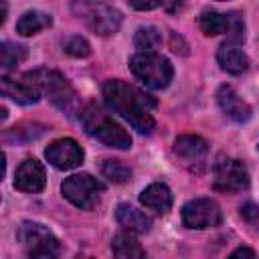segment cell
<instances>
[{
    "label": "cell",
    "instance_id": "3",
    "mask_svg": "<svg viewBox=\"0 0 259 259\" xmlns=\"http://www.w3.org/2000/svg\"><path fill=\"white\" fill-rule=\"evenodd\" d=\"M130 69L138 81L150 89H164L172 81V65L158 53H138L130 59Z\"/></svg>",
    "mask_w": 259,
    "mask_h": 259
},
{
    "label": "cell",
    "instance_id": "16",
    "mask_svg": "<svg viewBox=\"0 0 259 259\" xmlns=\"http://www.w3.org/2000/svg\"><path fill=\"white\" fill-rule=\"evenodd\" d=\"M217 61L221 65L223 71L231 73V75H241L249 69V59L247 55L233 42H225L219 51H217Z\"/></svg>",
    "mask_w": 259,
    "mask_h": 259
},
{
    "label": "cell",
    "instance_id": "24",
    "mask_svg": "<svg viewBox=\"0 0 259 259\" xmlns=\"http://www.w3.org/2000/svg\"><path fill=\"white\" fill-rule=\"evenodd\" d=\"M63 49H65V53H67V55H71V57H77V59L89 57V53H91V47H89V42H87L83 36H79V34H73V36H69V38L63 42Z\"/></svg>",
    "mask_w": 259,
    "mask_h": 259
},
{
    "label": "cell",
    "instance_id": "9",
    "mask_svg": "<svg viewBox=\"0 0 259 259\" xmlns=\"http://www.w3.org/2000/svg\"><path fill=\"white\" fill-rule=\"evenodd\" d=\"M182 223L196 231L214 229L223 223V210L210 198H192L182 206Z\"/></svg>",
    "mask_w": 259,
    "mask_h": 259
},
{
    "label": "cell",
    "instance_id": "12",
    "mask_svg": "<svg viewBox=\"0 0 259 259\" xmlns=\"http://www.w3.org/2000/svg\"><path fill=\"white\" fill-rule=\"evenodd\" d=\"M45 156H47L49 164L55 166L57 170H73V168H77L83 162V150L71 138L55 140L45 150Z\"/></svg>",
    "mask_w": 259,
    "mask_h": 259
},
{
    "label": "cell",
    "instance_id": "18",
    "mask_svg": "<svg viewBox=\"0 0 259 259\" xmlns=\"http://www.w3.org/2000/svg\"><path fill=\"white\" fill-rule=\"evenodd\" d=\"M115 219H117L119 227H123L125 231H132V233H146L152 225L150 217H146L142 210H138L136 206H130V204H119L115 210Z\"/></svg>",
    "mask_w": 259,
    "mask_h": 259
},
{
    "label": "cell",
    "instance_id": "1",
    "mask_svg": "<svg viewBox=\"0 0 259 259\" xmlns=\"http://www.w3.org/2000/svg\"><path fill=\"white\" fill-rule=\"evenodd\" d=\"M101 93H103L105 105L113 113H117L119 117L130 121V125L134 130H138L140 134H150L154 130L152 111L156 109V99L152 95H148L146 91H142L125 81H119V79L107 81L103 85Z\"/></svg>",
    "mask_w": 259,
    "mask_h": 259
},
{
    "label": "cell",
    "instance_id": "7",
    "mask_svg": "<svg viewBox=\"0 0 259 259\" xmlns=\"http://www.w3.org/2000/svg\"><path fill=\"white\" fill-rule=\"evenodd\" d=\"M212 184L217 190L227 194L243 192L249 186V172L243 162L229 156H219L212 166Z\"/></svg>",
    "mask_w": 259,
    "mask_h": 259
},
{
    "label": "cell",
    "instance_id": "14",
    "mask_svg": "<svg viewBox=\"0 0 259 259\" xmlns=\"http://www.w3.org/2000/svg\"><path fill=\"white\" fill-rule=\"evenodd\" d=\"M217 101H219V107L223 109V113L227 117H231L233 121L237 123H245L251 119V107L237 95V91L229 85H223L219 91H217Z\"/></svg>",
    "mask_w": 259,
    "mask_h": 259
},
{
    "label": "cell",
    "instance_id": "15",
    "mask_svg": "<svg viewBox=\"0 0 259 259\" xmlns=\"http://www.w3.org/2000/svg\"><path fill=\"white\" fill-rule=\"evenodd\" d=\"M140 202H142L146 208L164 214V212H168L170 206H172V192H170V188H168L164 182H152L150 186H146V188L142 190Z\"/></svg>",
    "mask_w": 259,
    "mask_h": 259
},
{
    "label": "cell",
    "instance_id": "6",
    "mask_svg": "<svg viewBox=\"0 0 259 259\" xmlns=\"http://www.w3.org/2000/svg\"><path fill=\"white\" fill-rule=\"evenodd\" d=\"M61 192L73 206L81 210H91L97 204L99 194L103 192V184L91 174H73L63 182Z\"/></svg>",
    "mask_w": 259,
    "mask_h": 259
},
{
    "label": "cell",
    "instance_id": "2",
    "mask_svg": "<svg viewBox=\"0 0 259 259\" xmlns=\"http://www.w3.org/2000/svg\"><path fill=\"white\" fill-rule=\"evenodd\" d=\"M79 119H81L85 132L91 138L99 140L101 144H105L109 148H117V150H127L132 146L130 134L109 113H105L99 105L87 103L79 111Z\"/></svg>",
    "mask_w": 259,
    "mask_h": 259
},
{
    "label": "cell",
    "instance_id": "20",
    "mask_svg": "<svg viewBox=\"0 0 259 259\" xmlns=\"http://www.w3.org/2000/svg\"><path fill=\"white\" fill-rule=\"evenodd\" d=\"M51 22H53L51 14L40 12V10H28V12H24V14L18 18V22H16V32L22 34V36H32V34H36V32L49 28Z\"/></svg>",
    "mask_w": 259,
    "mask_h": 259
},
{
    "label": "cell",
    "instance_id": "17",
    "mask_svg": "<svg viewBox=\"0 0 259 259\" xmlns=\"http://www.w3.org/2000/svg\"><path fill=\"white\" fill-rule=\"evenodd\" d=\"M208 150V144L206 140H202L200 136H192V134H184V136H178L176 142H174V152L178 158H182L184 162H200L204 158Z\"/></svg>",
    "mask_w": 259,
    "mask_h": 259
},
{
    "label": "cell",
    "instance_id": "11",
    "mask_svg": "<svg viewBox=\"0 0 259 259\" xmlns=\"http://www.w3.org/2000/svg\"><path fill=\"white\" fill-rule=\"evenodd\" d=\"M45 93L65 113H75L77 109V93L71 83L59 71H45Z\"/></svg>",
    "mask_w": 259,
    "mask_h": 259
},
{
    "label": "cell",
    "instance_id": "8",
    "mask_svg": "<svg viewBox=\"0 0 259 259\" xmlns=\"http://www.w3.org/2000/svg\"><path fill=\"white\" fill-rule=\"evenodd\" d=\"M0 87H2V93L12 101L20 105H32L40 99L45 91V71H30V73H24L20 79L2 77Z\"/></svg>",
    "mask_w": 259,
    "mask_h": 259
},
{
    "label": "cell",
    "instance_id": "22",
    "mask_svg": "<svg viewBox=\"0 0 259 259\" xmlns=\"http://www.w3.org/2000/svg\"><path fill=\"white\" fill-rule=\"evenodd\" d=\"M101 174H103V178H107L109 182H115V184L127 182L132 178V170L121 160H105L101 164Z\"/></svg>",
    "mask_w": 259,
    "mask_h": 259
},
{
    "label": "cell",
    "instance_id": "4",
    "mask_svg": "<svg viewBox=\"0 0 259 259\" xmlns=\"http://www.w3.org/2000/svg\"><path fill=\"white\" fill-rule=\"evenodd\" d=\"M73 12L97 34L109 36L117 32L121 24V14L113 6H107L97 0H75L73 2Z\"/></svg>",
    "mask_w": 259,
    "mask_h": 259
},
{
    "label": "cell",
    "instance_id": "19",
    "mask_svg": "<svg viewBox=\"0 0 259 259\" xmlns=\"http://www.w3.org/2000/svg\"><path fill=\"white\" fill-rule=\"evenodd\" d=\"M111 251L115 257H121V259H140V257H146V251L144 247L140 245V241L136 239V233L132 231H125V233H119L113 237V243H111Z\"/></svg>",
    "mask_w": 259,
    "mask_h": 259
},
{
    "label": "cell",
    "instance_id": "10",
    "mask_svg": "<svg viewBox=\"0 0 259 259\" xmlns=\"http://www.w3.org/2000/svg\"><path fill=\"white\" fill-rule=\"evenodd\" d=\"M200 30L206 36H219L227 34L229 42L237 45L245 36V26L239 14H223L217 10H204L200 14Z\"/></svg>",
    "mask_w": 259,
    "mask_h": 259
},
{
    "label": "cell",
    "instance_id": "5",
    "mask_svg": "<svg viewBox=\"0 0 259 259\" xmlns=\"http://www.w3.org/2000/svg\"><path fill=\"white\" fill-rule=\"evenodd\" d=\"M16 239L26 249V255L34 259H53L61 253L59 239L40 223H22L16 231Z\"/></svg>",
    "mask_w": 259,
    "mask_h": 259
},
{
    "label": "cell",
    "instance_id": "25",
    "mask_svg": "<svg viewBox=\"0 0 259 259\" xmlns=\"http://www.w3.org/2000/svg\"><path fill=\"white\" fill-rule=\"evenodd\" d=\"M164 2L166 0H130L132 8H136V10H154V8L162 6Z\"/></svg>",
    "mask_w": 259,
    "mask_h": 259
},
{
    "label": "cell",
    "instance_id": "27",
    "mask_svg": "<svg viewBox=\"0 0 259 259\" xmlns=\"http://www.w3.org/2000/svg\"><path fill=\"white\" fill-rule=\"evenodd\" d=\"M233 257H255V251L253 249H247V247H239V249H235L233 253H231Z\"/></svg>",
    "mask_w": 259,
    "mask_h": 259
},
{
    "label": "cell",
    "instance_id": "21",
    "mask_svg": "<svg viewBox=\"0 0 259 259\" xmlns=\"http://www.w3.org/2000/svg\"><path fill=\"white\" fill-rule=\"evenodd\" d=\"M134 45L140 53H154L162 45V32L156 26H142L136 30Z\"/></svg>",
    "mask_w": 259,
    "mask_h": 259
},
{
    "label": "cell",
    "instance_id": "13",
    "mask_svg": "<svg viewBox=\"0 0 259 259\" xmlns=\"http://www.w3.org/2000/svg\"><path fill=\"white\" fill-rule=\"evenodd\" d=\"M47 184V174L45 168L38 160L26 158L18 168L14 176V188L22 192H40Z\"/></svg>",
    "mask_w": 259,
    "mask_h": 259
},
{
    "label": "cell",
    "instance_id": "26",
    "mask_svg": "<svg viewBox=\"0 0 259 259\" xmlns=\"http://www.w3.org/2000/svg\"><path fill=\"white\" fill-rule=\"evenodd\" d=\"M241 214L247 219V221H257L259 219V206L257 204H253V202H247V204H243L241 206Z\"/></svg>",
    "mask_w": 259,
    "mask_h": 259
},
{
    "label": "cell",
    "instance_id": "23",
    "mask_svg": "<svg viewBox=\"0 0 259 259\" xmlns=\"http://www.w3.org/2000/svg\"><path fill=\"white\" fill-rule=\"evenodd\" d=\"M26 57V49L20 45H12V42H2L0 45V65L4 71L14 69L22 59Z\"/></svg>",
    "mask_w": 259,
    "mask_h": 259
}]
</instances>
